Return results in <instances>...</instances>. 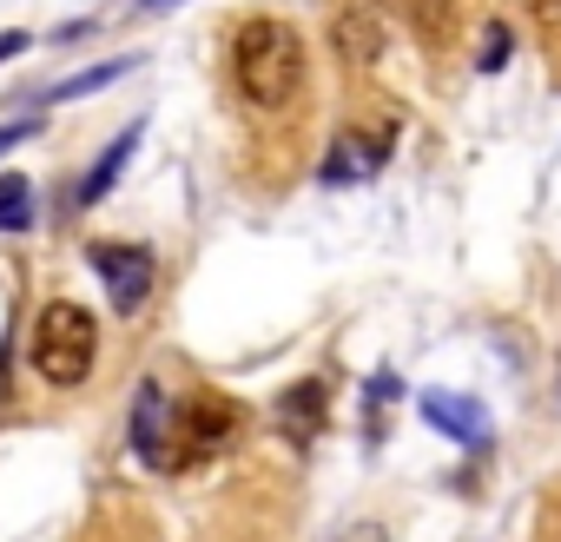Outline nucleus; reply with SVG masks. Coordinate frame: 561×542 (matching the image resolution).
Here are the masks:
<instances>
[{
	"label": "nucleus",
	"instance_id": "nucleus-1",
	"mask_svg": "<svg viewBox=\"0 0 561 542\" xmlns=\"http://www.w3.org/2000/svg\"><path fill=\"white\" fill-rule=\"evenodd\" d=\"M231 74H238V93L251 106H264V113L285 106L305 87V41H298V27L271 21V14L244 21L238 41H231Z\"/></svg>",
	"mask_w": 561,
	"mask_h": 542
},
{
	"label": "nucleus",
	"instance_id": "nucleus-2",
	"mask_svg": "<svg viewBox=\"0 0 561 542\" xmlns=\"http://www.w3.org/2000/svg\"><path fill=\"white\" fill-rule=\"evenodd\" d=\"M93 358H100V325L87 305L73 298H54L34 325V371L54 384V391H73L93 377Z\"/></svg>",
	"mask_w": 561,
	"mask_h": 542
},
{
	"label": "nucleus",
	"instance_id": "nucleus-3",
	"mask_svg": "<svg viewBox=\"0 0 561 542\" xmlns=\"http://www.w3.org/2000/svg\"><path fill=\"white\" fill-rule=\"evenodd\" d=\"M238 424H244V410H238L231 397H218V391L185 397V404L172 410V470H179V463H205V456H218V450L238 437Z\"/></svg>",
	"mask_w": 561,
	"mask_h": 542
},
{
	"label": "nucleus",
	"instance_id": "nucleus-4",
	"mask_svg": "<svg viewBox=\"0 0 561 542\" xmlns=\"http://www.w3.org/2000/svg\"><path fill=\"white\" fill-rule=\"evenodd\" d=\"M87 264L100 271V285H106V298H113V312H119V318H133V312L152 298V251H146V245L100 238V245L87 251Z\"/></svg>",
	"mask_w": 561,
	"mask_h": 542
},
{
	"label": "nucleus",
	"instance_id": "nucleus-5",
	"mask_svg": "<svg viewBox=\"0 0 561 542\" xmlns=\"http://www.w3.org/2000/svg\"><path fill=\"white\" fill-rule=\"evenodd\" d=\"M133 450L152 470H172V404L159 384H139V397H133Z\"/></svg>",
	"mask_w": 561,
	"mask_h": 542
},
{
	"label": "nucleus",
	"instance_id": "nucleus-6",
	"mask_svg": "<svg viewBox=\"0 0 561 542\" xmlns=\"http://www.w3.org/2000/svg\"><path fill=\"white\" fill-rule=\"evenodd\" d=\"M331 47H337V60L370 67V60L383 54V14L370 8V0H351V8L331 21Z\"/></svg>",
	"mask_w": 561,
	"mask_h": 542
},
{
	"label": "nucleus",
	"instance_id": "nucleus-7",
	"mask_svg": "<svg viewBox=\"0 0 561 542\" xmlns=\"http://www.w3.org/2000/svg\"><path fill=\"white\" fill-rule=\"evenodd\" d=\"M383 153H390V133H337V146L324 153V185H357V179H370L377 166H383Z\"/></svg>",
	"mask_w": 561,
	"mask_h": 542
},
{
	"label": "nucleus",
	"instance_id": "nucleus-8",
	"mask_svg": "<svg viewBox=\"0 0 561 542\" xmlns=\"http://www.w3.org/2000/svg\"><path fill=\"white\" fill-rule=\"evenodd\" d=\"M423 417L449 437V443H489V410L476 397H456V391H423Z\"/></svg>",
	"mask_w": 561,
	"mask_h": 542
},
{
	"label": "nucleus",
	"instance_id": "nucleus-9",
	"mask_svg": "<svg viewBox=\"0 0 561 542\" xmlns=\"http://www.w3.org/2000/svg\"><path fill=\"white\" fill-rule=\"evenodd\" d=\"M324 404H331L324 377H298L285 397H277V430H285L291 443H311V437L324 430Z\"/></svg>",
	"mask_w": 561,
	"mask_h": 542
},
{
	"label": "nucleus",
	"instance_id": "nucleus-10",
	"mask_svg": "<svg viewBox=\"0 0 561 542\" xmlns=\"http://www.w3.org/2000/svg\"><path fill=\"white\" fill-rule=\"evenodd\" d=\"M139 139H146V120H133L126 133H113V146H106V153L93 159V172L80 179V192H73V199H80V205H100V199H106V192L119 185V172H126V159L139 153Z\"/></svg>",
	"mask_w": 561,
	"mask_h": 542
},
{
	"label": "nucleus",
	"instance_id": "nucleus-11",
	"mask_svg": "<svg viewBox=\"0 0 561 542\" xmlns=\"http://www.w3.org/2000/svg\"><path fill=\"white\" fill-rule=\"evenodd\" d=\"M34 225V185L27 172H0V232H27Z\"/></svg>",
	"mask_w": 561,
	"mask_h": 542
},
{
	"label": "nucleus",
	"instance_id": "nucleus-12",
	"mask_svg": "<svg viewBox=\"0 0 561 542\" xmlns=\"http://www.w3.org/2000/svg\"><path fill=\"white\" fill-rule=\"evenodd\" d=\"M119 74H133V60H106V67H87V74H67L60 87H47V100H80V93H100V87H113Z\"/></svg>",
	"mask_w": 561,
	"mask_h": 542
},
{
	"label": "nucleus",
	"instance_id": "nucleus-13",
	"mask_svg": "<svg viewBox=\"0 0 561 542\" xmlns=\"http://www.w3.org/2000/svg\"><path fill=\"white\" fill-rule=\"evenodd\" d=\"M535 8V34H541V47L561 60V0H528Z\"/></svg>",
	"mask_w": 561,
	"mask_h": 542
},
{
	"label": "nucleus",
	"instance_id": "nucleus-14",
	"mask_svg": "<svg viewBox=\"0 0 561 542\" xmlns=\"http://www.w3.org/2000/svg\"><path fill=\"white\" fill-rule=\"evenodd\" d=\"M476 67H482V74H502V67H508V27H495V21L482 27V60H476Z\"/></svg>",
	"mask_w": 561,
	"mask_h": 542
},
{
	"label": "nucleus",
	"instance_id": "nucleus-15",
	"mask_svg": "<svg viewBox=\"0 0 561 542\" xmlns=\"http://www.w3.org/2000/svg\"><path fill=\"white\" fill-rule=\"evenodd\" d=\"M41 133V113H27V120H14V126H0V153H14L21 139H34Z\"/></svg>",
	"mask_w": 561,
	"mask_h": 542
},
{
	"label": "nucleus",
	"instance_id": "nucleus-16",
	"mask_svg": "<svg viewBox=\"0 0 561 542\" xmlns=\"http://www.w3.org/2000/svg\"><path fill=\"white\" fill-rule=\"evenodd\" d=\"M331 542H390V535H383V522H351V529H337Z\"/></svg>",
	"mask_w": 561,
	"mask_h": 542
},
{
	"label": "nucleus",
	"instance_id": "nucleus-17",
	"mask_svg": "<svg viewBox=\"0 0 561 542\" xmlns=\"http://www.w3.org/2000/svg\"><path fill=\"white\" fill-rule=\"evenodd\" d=\"M14 54H27V34H21V27L0 34V60H14Z\"/></svg>",
	"mask_w": 561,
	"mask_h": 542
},
{
	"label": "nucleus",
	"instance_id": "nucleus-18",
	"mask_svg": "<svg viewBox=\"0 0 561 542\" xmlns=\"http://www.w3.org/2000/svg\"><path fill=\"white\" fill-rule=\"evenodd\" d=\"M139 8H146V14H165V8H179V0H139Z\"/></svg>",
	"mask_w": 561,
	"mask_h": 542
}]
</instances>
